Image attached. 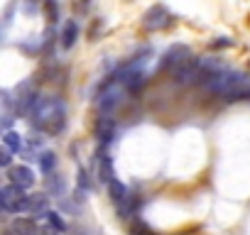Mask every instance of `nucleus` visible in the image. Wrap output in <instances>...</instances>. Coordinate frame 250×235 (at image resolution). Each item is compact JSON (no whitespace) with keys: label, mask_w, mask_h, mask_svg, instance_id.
<instances>
[{"label":"nucleus","mask_w":250,"mask_h":235,"mask_svg":"<svg viewBox=\"0 0 250 235\" xmlns=\"http://www.w3.org/2000/svg\"><path fill=\"white\" fill-rule=\"evenodd\" d=\"M30 115H32V123L42 133L59 135L64 130V123H66V105L59 98H44V96H40L37 103L32 105Z\"/></svg>","instance_id":"f257e3e1"},{"label":"nucleus","mask_w":250,"mask_h":235,"mask_svg":"<svg viewBox=\"0 0 250 235\" xmlns=\"http://www.w3.org/2000/svg\"><path fill=\"white\" fill-rule=\"evenodd\" d=\"M208 93H216V96H223L228 100H238V98H248L250 96V76L240 74V71H230V69H223L218 76H213L206 86H204Z\"/></svg>","instance_id":"f03ea898"},{"label":"nucleus","mask_w":250,"mask_h":235,"mask_svg":"<svg viewBox=\"0 0 250 235\" xmlns=\"http://www.w3.org/2000/svg\"><path fill=\"white\" fill-rule=\"evenodd\" d=\"M0 203H3V211L5 213L20 215V213H30L32 196H27L22 186H18V184L10 181V184H5L3 189H0Z\"/></svg>","instance_id":"7ed1b4c3"},{"label":"nucleus","mask_w":250,"mask_h":235,"mask_svg":"<svg viewBox=\"0 0 250 235\" xmlns=\"http://www.w3.org/2000/svg\"><path fill=\"white\" fill-rule=\"evenodd\" d=\"M123 88H125V86L113 78V83H108V86L101 91V96H98V110H101V115H110V113L118 108L120 96H123Z\"/></svg>","instance_id":"20e7f679"},{"label":"nucleus","mask_w":250,"mask_h":235,"mask_svg":"<svg viewBox=\"0 0 250 235\" xmlns=\"http://www.w3.org/2000/svg\"><path fill=\"white\" fill-rule=\"evenodd\" d=\"M172 25V15L165 5H152L145 15H143V27L150 30V32H157V30H165Z\"/></svg>","instance_id":"39448f33"},{"label":"nucleus","mask_w":250,"mask_h":235,"mask_svg":"<svg viewBox=\"0 0 250 235\" xmlns=\"http://www.w3.org/2000/svg\"><path fill=\"white\" fill-rule=\"evenodd\" d=\"M223 69H226V66H223V61L206 57V59H201V61H199V71H196V81H194V83L206 86V83H208L213 76H218Z\"/></svg>","instance_id":"423d86ee"},{"label":"nucleus","mask_w":250,"mask_h":235,"mask_svg":"<svg viewBox=\"0 0 250 235\" xmlns=\"http://www.w3.org/2000/svg\"><path fill=\"white\" fill-rule=\"evenodd\" d=\"M199 61H201V59L189 57V59H184L179 66H174V69H172L174 81H177V83H194V81H196V71H199Z\"/></svg>","instance_id":"0eeeda50"},{"label":"nucleus","mask_w":250,"mask_h":235,"mask_svg":"<svg viewBox=\"0 0 250 235\" xmlns=\"http://www.w3.org/2000/svg\"><path fill=\"white\" fill-rule=\"evenodd\" d=\"M96 176H98V181H103L105 186L113 181V162H110V157H108V152H105V147H101L98 152H96Z\"/></svg>","instance_id":"6e6552de"},{"label":"nucleus","mask_w":250,"mask_h":235,"mask_svg":"<svg viewBox=\"0 0 250 235\" xmlns=\"http://www.w3.org/2000/svg\"><path fill=\"white\" fill-rule=\"evenodd\" d=\"M191 57V52H189V47H184V44H177V47H169V52L162 57V61H160V69H174V66H179L184 59H189Z\"/></svg>","instance_id":"1a4fd4ad"},{"label":"nucleus","mask_w":250,"mask_h":235,"mask_svg":"<svg viewBox=\"0 0 250 235\" xmlns=\"http://www.w3.org/2000/svg\"><path fill=\"white\" fill-rule=\"evenodd\" d=\"M96 133H98V137H101L103 145H108V142L113 140V135H115V123H113L110 115H101V118H98Z\"/></svg>","instance_id":"9d476101"},{"label":"nucleus","mask_w":250,"mask_h":235,"mask_svg":"<svg viewBox=\"0 0 250 235\" xmlns=\"http://www.w3.org/2000/svg\"><path fill=\"white\" fill-rule=\"evenodd\" d=\"M10 181L18 184V186H22V189H30L35 184V174L27 167H13L10 169Z\"/></svg>","instance_id":"9b49d317"},{"label":"nucleus","mask_w":250,"mask_h":235,"mask_svg":"<svg viewBox=\"0 0 250 235\" xmlns=\"http://www.w3.org/2000/svg\"><path fill=\"white\" fill-rule=\"evenodd\" d=\"M37 223H35V218H15L13 223H10V230L15 233V235H35L37 233Z\"/></svg>","instance_id":"f8f14e48"},{"label":"nucleus","mask_w":250,"mask_h":235,"mask_svg":"<svg viewBox=\"0 0 250 235\" xmlns=\"http://www.w3.org/2000/svg\"><path fill=\"white\" fill-rule=\"evenodd\" d=\"M108 191H110V198H113V203H115V206H120V203H125V201L130 198L128 189H125L118 179H113V181L108 184Z\"/></svg>","instance_id":"ddd939ff"},{"label":"nucleus","mask_w":250,"mask_h":235,"mask_svg":"<svg viewBox=\"0 0 250 235\" xmlns=\"http://www.w3.org/2000/svg\"><path fill=\"white\" fill-rule=\"evenodd\" d=\"M79 39V25L74 20H66L64 30H62V47H74V42Z\"/></svg>","instance_id":"4468645a"},{"label":"nucleus","mask_w":250,"mask_h":235,"mask_svg":"<svg viewBox=\"0 0 250 235\" xmlns=\"http://www.w3.org/2000/svg\"><path fill=\"white\" fill-rule=\"evenodd\" d=\"M47 191L54 194V196H62V194H64V179L49 172V174H47Z\"/></svg>","instance_id":"2eb2a0df"},{"label":"nucleus","mask_w":250,"mask_h":235,"mask_svg":"<svg viewBox=\"0 0 250 235\" xmlns=\"http://www.w3.org/2000/svg\"><path fill=\"white\" fill-rule=\"evenodd\" d=\"M3 142H5V147H10L13 152H20V150H22V140H20V135H18V133H13V130H5Z\"/></svg>","instance_id":"dca6fc26"},{"label":"nucleus","mask_w":250,"mask_h":235,"mask_svg":"<svg viewBox=\"0 0 250 235\" xmlns=\"http://www.w3.org/2000/svg\"><path fill=\"white\" fill-rule=\"evenodd\" d=\"M30 213H32L35 218L44 215V213H47V196H32V208H30Z\"/></svg>","instance_id":"f3484780"},{"label":"nucleus","mask_w":250,"mask_h":235,"mask_svg":"<svg viewBox=\"0 0 250 235\" xmlns=\"http://www.w3.org/2000/svg\"><path fill=\"white\" fill-rule=\"evenodd\" d=\"M54 164H57V155H54V152H44V155H40V169H42L44 174H49V172L54 169Z\"/></svg>","instance_id":"a211bd4d"},{"label":"nucleus","mask_w":250,"mask_h":235,"mask_svg":"<svg viewBox=\"0 0 250 235\" xmlns=\"http://www.w3.org/2000/svg\"><path fill=\"white\" fill-rule=\"evenodd\" d=\"M44 218H47V223H49V225H54L59 233H64V230H66V223H64V218H62L57 211H47V213H44Z\"/></svg>","instance_id":"6ab92c4d"},{"label":"nucleus","mask_w":250,"mask_h":235,"mask_svg":"<svg viewBox=\"0 0 250 235\" xmlns=\"http://www.w3.org/2000/svg\"><path fill=\"white\" fill-rule=\"evenodd\" d=\"M42 10H44V15H47L49 22H57V20H59V13H57V3H54V0H44Z\"/></svg>","instance_id":"aec40b11"},{"label":"nucleus","mask_w":250,"mask_h":235,"mask_svg":"<svg viewBox=\"0 0 250 235\" xmlns=\"http://www.w3.org/2000/svg\"><path fill=\"white\" fill-rule=\"evenodd\" d=\"M133 235H157L147 223H143V220H138V223H133Z\"/></svg>","instance_id":"412c9836"},{"label":"nucleus","mask_w":250,"mask_h":235,"mask_svg":"<svg viewBox=\"0 0 250 235\" xmlns=\"http://www.w3.org/2000/svg\"><path fill=\"white\" fill-rule=\"evenodd\" d=\"M10 162H13V150H10V147H5V150H3V155H0V164H3V167L8 169V167H10Z\"/></svg>","instance_id":"4be33fe9"},{"label":"nucleus","mask_w":250,"mask_h":235,"mask_svg":"<svg viewBox=\"0 0 250 235\" xmlns=\"http://www.w3.org/2000/svg\"><path fill=\"white\" fill-rule=\"evenodd\" d=\"M57 233H59V230H57L54 225H49V223H47V225H40L35 235H57Z\"/></svg>","instance_id":"5701e85b"},{"label":"nucleus","mask_w":250,"mask_h":235,"mask_svg":"<svg viewBox=\"0 0 250 235\" xmlns=\"http://www.w3.org/2000/svg\"><path fill=\"white\" fill-rule=\"evenodd\" d=\"M79 186L81 189H91V184H88V176H86V172L79 167Z\"/></svg>","instance_id":"b1692460"},{"label":"nucleus","mask_w":250,"mask_h":235,"mask_svg":"<svg viewBox=\"0 0 250 235\" xmlns=\"http://www.w3.org/2000/svg\"><path fill=\"white\" fill-rule=\"evenodd\" d=\"M230 44H233L230 39H216L213 42V47H230Z\"/></svg>","instance_id":"393cba45"}]
</instances>
